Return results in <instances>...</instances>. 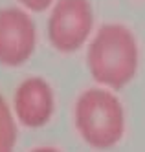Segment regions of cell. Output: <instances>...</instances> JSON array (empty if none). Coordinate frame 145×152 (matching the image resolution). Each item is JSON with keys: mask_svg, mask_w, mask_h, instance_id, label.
<instances>
[{"mask_svg": "<svg viewBox=\"0 0 145 152\" xmlns=\"http://www.w3.org/2000/svg\"><path fill=\"white\" fill-rule=\"evenodd\" d=\"M15 141H17V126L13 121V114H11L6 99L0 94V145L15 147Z\"/></svg>", "mask_w": 145, "mask_h": 152, "instance_id": "obj_6", "label": "cell"}, {"mask_svg": "<svg viewBox=\"0 0 145 152\" xmlns=\"http://www.w3.org/2000/svg\"><path fill=\"white\" fill-rule=\"evenodd\" d=\"M0 152H13V147H6V145H0Z\"/></svg>", "mask_w": 145, "mask_h": 152, "instance_id": "obj_9", "label": "cell"}, {"mask_svg": "<svg viewBox=\"0 0 145 152\" xmlns=\"http://www.w3.org/2000/svg\"><path fill=\"white\" fill-rule=\"evenodd\" d=\"M18 2L26 9H29V11L39 13V11H46L48 7H52L55 0H18Z\"/></svg>", "mask_w": 145, "mask_h": 152, "instance_id": "obj_7", "label": "cell"}, {"mask_svg": "<svg viewBox=\"0 0 145 152\" xmlns=\"http://www.w3.org/2000/svg\"><path fill=\"white\" fill-rule=\"evenodd\" d=\"M31 152H61V150L55 148V147H37V148H33Z\"/></svg>", "mask_w": 145, "mask_h": 152, "instance_id": "obj_8", "label": "cell"}, {"mask_svg": "<svg viewBox=\"0 0 145 152\" xmlns=\"http://www.w3.org/2000/svg\"><path fill=\"white\" fill-rule=\"evenodd\" d=\"M92 79L110 90L125 88L140 68V44L132 29L119 22H107L92 35L86 51Z\"/></svg>", "mask_w": 145, "mask_h": 152, "instance_id": "obj_1", "label": "cell"}, {"mask_svg": "<svg viewBox=\"0 0 145 152\" xmlns=\"http://www.w3.org/2000/svg\"><path fill=\"white\" fill-rule=\"evenodd\" d=\"M55 95L42 77H28L15 92V114L28 128L44 126L53 115Z\"/></svg>", "mask_w": 145, "mask_h": 152, "instance_id": "obj_5", "label": "cell"}, {"mask_svg": "<svg viewBox=\"0 0 145 152\" xmlns=\"http://www.w3.org/2000/svg\"><path fill=\"white\" fill-rule=\"evenodd\" d=\"M94 29L90 0H55L48 17V40L59 53L81 50Z\"/></svg>", "mask_w": 145, "mask_h": 152, "instance_id": "obj_3", "label": "cell"}, {"mask_svg": "<svg viewBox=\"0 0 145 152\" xmlns=\"http://www.w3.org/2000/svg\"><path fill=\"white\" fill-rule=\"evenodd\" d=\"M74 123L81 139L96 150L114 148L125 136V108L110 88H88L74 106Z\"/></svg>", "mask_w": 145, "mask_h": 152, "instance_id": "obj_2", "label": "cell"}, {"mask_svg": "<svg viewBox=\"0 0 145 152\" xmlns=\"http://www.w3.org/2000/svg\"><path fill=\"white\" fill-rule=\"evenodd\" d=\"M37 28L28 11L20 7L0 9V64L22 66L35 51Z\"/></svg>", "mask_w": 145, "mask_h": 152, "instance_id": "obj_4", "label": "cell"}]
</instances>
